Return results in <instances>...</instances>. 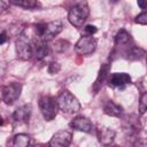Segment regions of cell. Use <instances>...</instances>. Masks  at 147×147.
Segmentation results:
<instances>
[{
	"label": "cell",
	"mask_w": 147,
	"mask_h": 147,
	"mask_svg": "<svg viewBox=\"0 0 147 147\" xmlns=\"http://www.w3.org/2000/svg\"><path fill=\"white\" fill-rule=\"evenodd\" d=\"M30 137L25 133H18L13 138V147H29Z\"/></svg>",
	"instance_id": "cell-20"
},
{
	"label": "cell",
	"mask_w": 147,
	"mask_h": 147,
	"mask_svg": "<svg viewBox=\"0 0 147 147\" xmlns=\"http://www.w3.org/2000/svg\"><path fill=\"white\" fill-rule=\"evenodd\" d=\"M63 29V23L61 21H52L48 23H39L33 26L36 36L42 41H49L55 38Z\"/></svg>",
	"instance_id": "cell-1"
},
{
	"label": "cell",
	"mask_w": 147,
	"mask_h": 147,
	"mask_svg": "<svg viewBox=\"0 0 147 147\" xmlns=\"http://www.w3.org/2000/svg\"><path fill=\"white\" fill-rule=\"evenodd\" d=\"M105 147H121V146H117V145H107V146H105Z\"/></svg>",
	"instance_id": "cell-28"
},
{
	"label": "cell",
	"mask_w": 147,
	"mask_h": 147,
	"mask_svg": "<svg viewBox=\"0 0 147 147\" xmlns=\"http://www.w3.org/2000/svg\"><path fill=\"white\" fill-rule=\"evenodd\" d=\"M146 111H147V92L142 93V95L140 96V101H139V113L145 114Z\"/></svg>",
	"instance_id": "cell-21"
},
{
	"label": "cell",
	"mask_w": 147,
	"mask_h": 147,
	"mask_svg": "<svg viewBox=\"0 0 147 147\" xmlns=\"http://www.w3.org/2000/svg\"><path fill=\"white\" fill-rule=\"evenodd\" d=\"M60 69H61V67H60V64L59 63H56V62H52V63H49V65H48V72L49 74H57L59 71H60Z\"/></svg>",
	"instance_id": "cell-23"
},
{
	"label": "cell",
	"mask_w": 147,
	"mask_h": 147,
	"mask_svg": "<svg viewBox=\"0 0 147 147\" xmlns=\"http://www.w3.org/2000/svg\"><path fill=\"white\" fill-rule=\"evenodd\" d=\"M146 61H147V54H146Z\"/></svg>",
	"instance_id": "cell-30"
},
{
	"label": "cell",
	"mask_w": 147,
	"mask_h": 147,
	"mask_svg": "<svg viewBox=\"0 0 147 147\" xmlns=\"http://www.w3.org/2000/svg\"><path fill=\"white\" fill-rule=\"evenodd\" d=\"M134 147H147V139L146 138H139L133 144Z\"/></svg>",
	"instance_id": "cell-25"
},
{
	"label": "cell",
	"mask_w": 147,
	"mask_h": 147,
	"mask_svg": "<svg viewBox=\"0 0 147 147\" xmlns=\"http://www.w3.org/2000/svg\"><path fill=\"white\" fill-rule=\"evenodd\" d=\"M115 136H116V132L109 127L99 126V129H98V138H99V141L103 146L111 145V142L115 139Z\"/></svg>",
	"instance_id": "cell-12"
},
{
	"label": "cell",
	"mask_w": 147,
	"mask_h": 147,
	"mask_svg": "<svg viewBox=\"0 0 147 147\" xmlns=\"http://www.w3.org/2000/svg\"><path fill=\"white\" fill-rule=\"evenodd\" d=\"M88 14H90V9H88L87 3L86 2H78L69 9L68 20L74 26L80 28V26H83L86 18L88 17Z\"/></svg>",
	"instance_id": "cell-4"
},
{
	"label": "cell",
	"mask_w": 147,
	"mask_h": 147,
	"mask_svg": "<svg viewBox=\"0 0 147 147\" xmlns=\"http://www.w3.org/2000/svg\"><path fill=\"white\" fill-rule=\"evenodd\" d=\"M84 31H85L86 36H93L94 33L98 32V29H96V26H94V25H92V24H88V25H86V26L84 28Z\"/></svg>",
	"instance_id": "cell-24"
},
{
	"label": "cell",
	"mask_w": 147,
	"mask_h": 147,
	"mask_svg": "<svg viewBox=\"0 0 147 147\" xmlns=\"http://www.w3.org/2000/svg\"><path fill=\"white\" fill-rule=\"evenodd\" d=\"M30 114H31V106L30 105H24L18 107L14 114H13V118L18 122V123H24L28 122L30 118Z\"/></svg>",
	"instance_id": "cell-14"
},
{
	"label": "cell",
	"mask_w": 147,
	"mask_h": 147,
	"mask_svg": "<svg viewBox=\"0 0 147 147\" xmlns=\"http://www.w3.org/2000/svg\"><path fill=\"white\" fill-rule=\"evenodd\" d=\"M72 140V134L67 130H60L53 134L48 147H69Z\"/></svg>",
	"instance_id": "cell-9"
},
{
	"label": "cell",
	"mask_w": 147,
	"mask_h": 147,
	"mask_svg": "<svg viewBox=\"0 0 147 147\" xmlns=\"http://www.w3.org/2000/svg\"><path fill=\"white\" fill-rule=\"evenodd\" d=\"M98 45V40L93 36H83L78 39L75 45V49L80 55H90L92 54Z\"/></svg>",
	"instance_id": "cell-7"
},
{
	"label": "cell",
	"mask_w": 147,
	"mask_h": 147,
	"mask_svg": "<svg viewBox=\"0 0 147 147\" xmlns=\"http://www.w3.org/2000/svg\"><path fill=\"white\" fill-rule=\"evenodd\" d=\"M22 92V85L20 83H10L8 85L2 86L1 88V96L2 101L6 105H13L21 95Z\"/></svg>",
	"instance_id": "cell-6"
},
{
	"label": "cell",
	"mask_w": 147,
	"mask_h": 147,
	"mask_svg": "<svg viewBox=\"0 0 147 147\" xmlns=\"http://www.w3.org/2000/svg\"><path fill=\"white\" fill-rule=\"evenodd\" d=\"M6 40H7V33H6V31L3 30V31L1 32V34H0V44L3 45V44L6 42Z\"/></svg>",
	"instance_id": "cell-26"
},
{
	"label": "cell",
	"mask_w": 147,
	"mask_h": 147,
	"mask_svg": "<svg viewBox=\"0 0 147 147\" xmlns=\"http://www.w3.org/2000/svg\"><path fill=\"white\" fill-rule=\"evenodd\" d=\"M138 6H139L141 9H145V10H146V9H147V1H140V0H139V1H138Z\"/></svg>",
	"instance_id": "cell-27"
},
{
	"label": "cell",
	"mask_w": 147,
	"mask_h": 147,
	"mask_svg": "<svg viewBox=\"0 0 147 147\" xmlns=\"http://www.w3.org/2000/svg\"><path fill=\"white\" fill-rule=\"evenodd\" d=\"M103 113L111 117H121L123 113L122 106L115 103L113 100H108L103 106Z\"/></svg>",
	"instance_id": "cell-15"
},
{
	"label": "cell",
	"mask_w": 147,
	"mask_h": 147,
	"mask_svg": "<svg viewBox=\"0 0 147 147\" xmlns=\"http://www.w3.org/2000/svg\"><path fill=\"white\" fill-rule=\"evenodd\" d=\"M56 100H57L59 109L65 114H74L80 110V107H82L80 102L71 92L67 90L62 91L56 98Z\"/></svg>",
	"instance_id": "cell-3"
},
{
	"label": "cell",
	"mask_w": 147,
	"mask_h": 147,
	"mask_svg": "<svg viewBox=\"0 0 147 147\" xmlns=\"http://www.w3.org/2000/svg\"><path fill=\"white\" fill-rule=\"evenodd\" d=\"M122 127L127 136H137L141 129V124L138 116L134 114H131V115H126L123 118Z\"/></svg>",
	"instance_id": "cell-8"
},
{
	"label": "cell",
	"mask_w": 147,
	"mask_h": 147,
	"mask_svg": "<svg viewBox=\"0 0 147 147\" xmlns=\"http://www.w3.org/2000/svg\"><path fill=\"white\" fill-rule=\"evenodd\" d=\"M70 126L77 131H82V132H91L92 131V123L91 121L83 116V115H79V116H76L71 122H70Z\"/></svg>",
	"instance_id": "cell-10"
},
{
	"label": "cell",
	"mask_w": 147,
	"mask_h": 147,
	"mask_svg": "<svg viewBox=\"0 0 147 147\" xmlns=\"http://www.w3.org/2000/svg\"><path fill=\"white\" fill-rule=\"evenodd\" d=\"M10 3L15 5V6H18V7H22V8H25V9H29V10H32V9H37L41 6V3L39 1H36V0H11Z\"/></svg>",
	"instance_id": "cell-17"
},
{
	"label": "cell",
	"mask_w": 147,
	"mask_h": 147,
	"mask_svg": "<svg viewBox=\"0 0 147 147\" xmlns=\"http://www.w3.org/2000/svg\"><path fill=\"white\" fill-rule=\"evenodd\" d=\"M131 41V34L124 30V29H121L116 36H115V44L117 46H124V45H127L129 42Z\"/></svg>",
	"instance_id": "cell-18"
},
{
	"label": "cell",
	"mask_w": 147,
	"mask_h": 147,
	"mask_svg": "<svg viewBox=\"0 0 147 147\" xmlns=\"http://www.w3.org/2000/svg\"><path fill=\"white\" fill-rule=\"evenodd\" d=\"M131 83V77L126 72H115L109 77V86L111 87H122Z\"/></svg>",
	"instance_id": "cell-11"
},
{
	"label": "cell",
	"mask_w": 147,
	"mask_h": 147,
	"mask_svg": "<svg viewBox=\"0 0 147 147\" xmlns=\"http://www.w3.org/2000/svg\"><path fill=\"white\" fill-rule=\"evenodd\" d=\"M32 46H33V57H36L37 60H41L48 54V46L46 45L45 41L40 40L38 37L34 38Z\"/></svg>",
	"instance_id": "cell-13"
},
{
	"label": "cell",
	"mask_w": 147,
	"mask_h": 147,
	"mask_svg": "<svg viewBox=\"0 0 147 147\" xmlns=\"http://www.w3.org/2000/svg\"><path fill=\"white\" fill-rule=\"evenodd\" d=\"M36 33L33 37H31L30 34L26 33V31L22 32L17 40H16V54L17 57H20L21 60H30L31 57H33V40L36 38Z\"/></svg>",
	"instance_id": "cell-2"
},
{
	"label": "cell",
	"mask_w": 147,
	"mask_h": 147,
	"mask_svg": "<svg viewBox=\"0 0 147 147\" xmlns=\"http://www.w3.org/2000/svg\"><path fill=\"white\" fill-rule=\"evenodd\" d=\"M144 56H146V53L142 48L138 47V46H132L130 47L126 52H125V57L127 60H131V61H136V60H140L142 59Z\"/></svg>",
	"instance_id": "cell-16"
},
{
	"label": "cell",
	"mask_w": 147,
	"mask_h": 147,
	"mask_svg": "<svg viewBox=\"0 0 147 147\" xmlns=\"http://www.w3.org/2000/svg\"><path fill=\"white\" fill-rule=\"evenodd\" d=\"M136 23L138 24H147V9L144 10L142 13H140L137 17H136Z\"/></svg>",
	"instance_id": "cell-22"
},
{
	"label": "cell",
	"mask_w": 147,
	"mask_h": 147,
	"mask_svg": "<svg viewBox=\"0 0 147 147\" xmlns=\"http://www.w3.org/2000/svg\"><path fill=\"white\" fill-rule=\"evenodd\" d=\"M33 147H47V146H45V145H36Z\"/></svg>",
	"instance_id": "cell-29"
},
{
	"label": "cell",
	"mask_w": 147,
	"mask_h": 147,
	"mask_svg": "<svg viewBox=\"0 0 147 147\" xmlns=\"http://www.w3.org/2000/svg\"><path fill=\"white\" fill-rule=\"evenodd\" d=\"M39 108L42 117L46 121H52L57 115V110H59L57 100L53 96L44 95L39 99Z\"/></svg>",
	"instance_id": "cell-5"
},
{
	"label": "cell",
	"mask_w": 147,
	"mask_h": 147,
	"mask_svg": "<svg viewBox=\"0 0 147 147\" xmlns=\"http://www.w3.org/2000/svg\"><path fill=\"white\" fill-rule=\"evenodd\" d=\"M108 72H109V65H108V64H103V65L101 67L100 71H99L98 78H96V80H95V84H94V91H95V93L99 91L100 86L102 85V83H103V82H105V79L107 78V76H108Z\"/></svg>",
	"instance_id": "cell-19"
}]
</instances>
